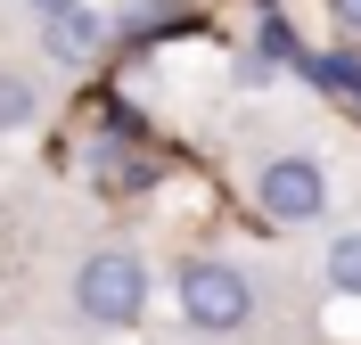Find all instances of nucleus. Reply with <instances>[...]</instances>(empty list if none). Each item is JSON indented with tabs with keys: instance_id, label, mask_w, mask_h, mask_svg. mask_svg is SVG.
Masks as SVG:
<instances>
[{
	"instance_id": "nucleus-4",
	"label": "nucleus",
	"mask_w": 361,
	"mask_h": 345,
	"mask_svg": "<svg viewBox=\"0 0 361 345\" xmlns=\"http://www.w3.org/2000/svg\"><path fill=\"white\" fill-rule=\"evenodd\" d=\"M42 49H49V58H58V66H90V58L107 49V17L74 0V8H58V17L42 25Z\"/></svg>"
},
{
	"instance_id": "nucleus-6",
	"label": "nucleus",
	"mask_w": 361,
	"mask_h": 345,
	"mask_svg": "<svg viewBox=\"0 0 361 345\" xmlns=\"http://www.w3.org/2000/svg\"><path fill=\"white\" fill-rule=\"evenodd\" d=\"M33 107H42V99H33V83H25V74H0V132H25V123H33Z\"/></svg>"
},
{
	"instance_id": "nucleus-7",
	"label": "nucleus",
	"mask_w": 361,
	"mask_h": 345,
	"mask_svg": "<svg viewBox=\"0 0 361 345\" xmlns=\"http://www.w3.org/2000/svg\"><path fill=\"white\" fill-rule=\"evenodd\" d=\"M329 8H337V25H345V33H361V0H329Z\"/></svg>"
},
{
	"instance_id": "nucleus-1",
	"label": "nucleus",
	"mask_w": 361,
	"mask_h": 345,
	"mask_svg": "<svg viewBox=\"0 0 361 345\" xmlns=\"http://www.w3.org/2000/svg\"><path fill=\"white\" fill-rule=\"evenodd\" d=\"M74 313L90 329H132L148 313V263L132 247H99L82 255V272H74Z\"/></svg>"
},
{
	"instance_id": "nucleus-2",
	"label": "nucleus",
	"mask_w": 361,
	"mask_h": 345,
	"mask_svg": "<svg viewBox=\"0 0 361 345\" xmlns=\"http://www.w3.org/2000/svg\"><path fill=\"white\" fill-rule=\"evenodd\" d=\"M173 296H180V321L205 329V337H230V329H247V321H255V279L238 272V263H222V255L180 263Z\"/></svg>"
},
{
	"instance_id": "nucleus-3",
	"label": "nucleus",
	"mask_w": 361,
	"mask_h": 345,
	"mask_svg": "<svg viewBox=\"0 0 361 345\" xmlns=\"http://www.w3.org/2000/svg\"><path fill=\"white\" fill-rule=\"evenodd\" d=\"M255 206L279 230L320 222V214H329V173H320V157H271L263 173H255Z\"/></svg>"
},
{
	"instance_id": "nucleus-5",
	"label": "nucleus",
	"mask_w": 361,
	"mask_h": 345,
	"mask_svg": "<svg viewBox=\"0 0 361 345\" xmlns=\"http://www.w3.org/2000/svg\"><path fill=\"white\" fill-rule=\"evenodd\" d=\"M329 288L337 296H361V230H345L337 247H329Z\"/></svg>"
},
{
	"instance_id": "nucleus-8",
	"label": "nucleus",
	"mask_w": 361,
	"mask_h": 345,
	"mask_svg": "<svg viewBox=\"0 0 361 345\" xmlns=\"http://www.w3.org/2000/svg\"><path fill=\"white\" fill-rule=\"evenodd\" d=\"M25 8H33V17H58V8H74V0H25Z\"/></svg>"
}]
</instances>
